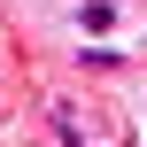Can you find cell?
Masks as SVG:
<instances>
[{
    "instance_id": "obj_2",
    "label": "cell",
    "mask_w": 147,
    "mask_h": 147,
    "mask_svg": "<svg viewBox=\"0 0 147 147\" xmlns=\"http://www.w3.org/2000/svg\"><path fill=\"white\" fill-rule=\"evenodd\" d=\"M78 23H85V31H93V39H101V31H109V23H116V8H109V0H85V8H78Z\"/></svg>"
},
{
    "instance_id": "obj_3",
    "label": "cell",
    "mask_w": 147,
    "mask_h": 147,
    "mask_svg": "<svg viewBox=\"0 0 147 147\" xmlns=\"http://www.w3.org/2000/svg\"><path fill=\"white\" fill-rule=\"evenodd\" d=\"M78 62H85V70H116V62H124V47H85Z\"/></svg>"
},
{
    "instance_id": "obj_1",
    "label": "cell",
    "mask_w": 147,
    "mask_h": 147,
    "mask_svg": "<svg viewBox=\"0 0 147 147\" xmlns=\"http://www.w3.org/2000/svg\"><path fill=\"white\" fill-rule=\"evenodd\" d=\"M47 116H54V140H62V147H85V140H93V109H78V101H54Z\"/></svg>"
}]
</instances>
